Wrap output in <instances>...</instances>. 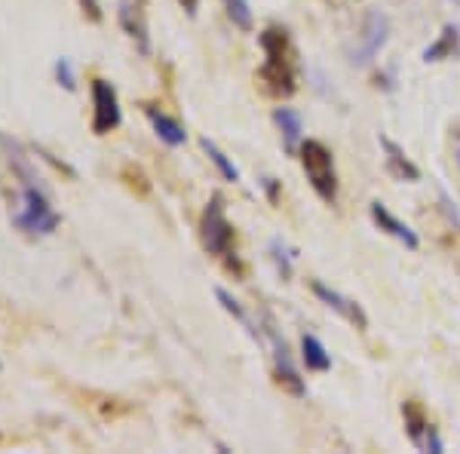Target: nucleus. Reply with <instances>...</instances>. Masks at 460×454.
Listing matches in <instances>:
<instances>
[{
    "instance_id": "obj_1",
    "label": "nucleus",
    "mask_w": 460,
    "mask_h": 454,
    "mask_svg": "<svg viewBox=\"0 0 460 454\" xmlns=\"http://www.w3.org/2000/svg\"><path fill=\"white\" fill-rule=\"evenodd\" d=\"M258 43L264 49V65L255 74V86L273 102L292 99L298 93V74H295V49L288 31L279 25H267L258 34Z\"/></svg>"
},
{
    "instance_id": "obj_2",
    "label": "nucleus",
    "mask_w": 460,
    "mask_h": 454,
    "mask_svg": "<svg viewBox=\"0 0 460 454\" xmlns=\"http://www.w3.org/2000/svg\"><path fill=\"white\" fill-rule=\"evenodd\" d=\"M298 160H301V169H304V175H307L310 188L316 191V197L323 200V203L335 206L338 169H335V157H332L329 147L316 138H307V141H301V147H298Z\"/></svg>"
},
{
    "instance_id": "obj_3",
    "label": "nucleus",
    "mask_w": 460,
    "mask_h": 454,
    "mask_svg": "<svg viewBox=\"0 0 460 454\" xmlns=\"http://www.w3.org/2000/svg\"><path fill=\"white\" fill-rule=\"evenodd\" d=\"M13 225L31 236H49L62 225V215L49 206L47 193L37 188V182H22V209L13 215Z\"/></svg>"
},
{
    "instance_id": "obj_4",
    "label": "nucleus",
    "mask_w": 460,
    "mask_h": 454,
    "mask_svg": "<svg viewBox=\"0 0 460 454\" xmlns=\"http://www.w3.org/2000/svg\"><path fill=\"white\" fill-rule=\"evenodd\" d=\"M199 240H203V249L215 258L236 252V234L225 215V197L221 193H212V200L206 203L203 218H199Z\"/></svg>"
},
{
    "instance_id": "obj_5",
    "label": "nucleus",
    "mask_w": 460,
    "mask_h": 454,
    "mask_svg": "<svg viewBox=\"0 0 460 454\" xmlns=\"http://www.w3.org/2000/svg\"><path fill=\"white\" fill-rule=\"evenodd\" d=\"M264 332H267V341H270V347H273V381H277V387H283V393H288V396H298V399L307 396V384H304L301 371L295 369L286 341L273 332V325H267Z\"/></svg>"
},
{
    "instance_id": "obj_6",
    "label": "nucleus",
    "mask_w": 460,
    "mask_h": 454,
    "mask_svg": "<svg viewBox=\"0 0 460 454\" xmlns=\"http://www.w3.org/2000/svg\"><path fill=\"white\" fill-rule=\"evenodd\" d=\"M93 132L95 136H108L120 126L123 114H120V99H117V89L108 84V80H93Z\"/></svg>"
},
{
    "instance_id": "obj_7",
    "label": "nucleus",
    "mask_w": 460,
    "mask_h": 454,
    "mask_svg": "<svg viewBox=\"0 0 460 454\" xmlns=\"http://www.w3.org/2000/svg\"><path fill=\"white\" fill-rule=\"evenodd\" d=\"M310 292H314V295H316L319 301H323L329 310H335V314H338L341 319H347V323H350L356 332H366V329H368V316H366V310H362L359 304L353 301V298L341 295L338 289L325 286L323 280H310Z\"/></svg>"
},
{
    "instance_id": "obj_8",
    "label": "nucleus",
    "mask_w": 460,
    "mask_h": 454,
    "mask_svg": "<svg viewBox=\"0 0 460 454\" xmlns=\"http://www.w3.org/2000/svg\"><path fill=\"white\" fill-rule=\"evenodd\" d=\"M390 37V19L384 16L381 10H372L366 16V25H362V43L359 49L353 53V62H372V58L381 53L384 43H387Z\"/></svg>"
},
{
    "instance_id": "obj_9",
    "label": "nucleus",
    "mask_w": 460,
    "mask_h": 454,
    "mask_svg": "<svg viewBox=\"0 0 460 454\" xmlns=\"http://www.w3.org/2000/svg\"><path fill=\"white\" fill-rule=\"evenodd\" d=\"M368 212H372V221H375V225L381 227L387 236H393V240H399V243L405 245V249H411V252H418V249H420V236L414 234V230L408 227L405 221H399L396 215H393V212L387 209V206L381 203V200H375V203L368 206Z\"/></svg>"
},
{
    "instance_id": "obj_10",
    "label": "nucleus",
    "mask_w": 460,
    "mask_h": 454,
    "mask_svg": "<svg viewBox=\"0 0 460 454\" xmlns=\"http://www.w3.org/2000/svg\"><path fill=\"white\" fill-rule=\"evenodd\" d=\"M377 141H381V147H384V157H387V173L393 178H399V182H411V184L420 182V169L414 166V160L408 157L396 141H393L390 136H381Z\"/></svg>"
},
{
    "instance_id": "obj_11",
    "label": "nucleus",
    "mask_w": 460,
    "mask_h": 454,
    "mask_svg": "<svg viewBox=\"0 0 460 454\" xmlns=\"http://www.w3.org/2000/svg\"><path fill=\"white\" fill-rule=\"evenodd\" d=\"M273 123H277L279 136H283V147L288 154H298L304 138V120L295 108H273Z\"/></svg>"
},
{
    "instance_id": "obj_12",
    "label": "nucleus",
    "mask_w": 460,
    "mask_h": 454,
    "mask_svg": "<svg viewBox=\"0 0 460 454\" xmlns=\"http://www.w3.org/2000/svg\"><path fill=\"white\" fill-rule=\"evenodd\" d=\"M117 16H120L123 31L138 43V49H142L145 56L151 53V40H147V22H145L142 6H138V4H129V0H123V4H120V13H117Z\"/></svg>"
},
{
    "instance_id": "obj_13",
    "label": "nucleus",
    "mask_w": 460,
    "mask_h": 454,
    "mask_svg": "<svg viewBox=\"0 0 460 454\" xmlns=\"http://www.w3.org/2000/svg\"><path fill=\"white\" fill-rule=\"evenodd\" d=\"M145 108V117L151 120L154 132L160 136V141H166L169 147H181L184 141H188V132H184V126L172 120L169 114H163V111H157L154 105H142Z\"/></svg>"
},
{
    "instance_id": "obj_14",
    "label": "nucleus",
    "mask_w": 460,
    "mask_h": 454,
    "mask_svg": "<svg viewBox=\"0 0 460 454\" xmlns=\"http://www.w3.org/2000/svg\"><path fill=\"white\" fill-rule=\"evenodd\" d=\"M460 53V31L457 25H445L439 37L424 49V62L427 65H436V62H445V58H455Z\"/></svg>"
},
{
    "instance_id": "obj_15",
    "label": "nucleus",
    "mask_w": 460,
    "mask_h": 454,
    "mask_svg": "<svg viewBox=\"0 0 460 454\" xmlns=\"http://www.w3.org/2000/svg\"><path fill=\"white\" fill-rule=\"evenodd\" d=\"M402 421H405V433L411 439L418 449H424V439H427V430H429V421H427V412L418 399H405L402 402Z\"/></svg>"
},
{
    "instance_id": "obj_16",
    "label": "nucleus",
    "mask_w": 460,
    "mask_h": 454,
    "mask_svg": "<svg viewBox=\"0 0 460 454\" xmlns=\"http://www.w3.org/2000/svg\"><path fill=\"white\" fill-rule=\"evenodd\" d=\"M215 298H218V304H221V307H225L227 314L234 316L236 323H240L243 329L249 332V338H252V341H258V344H264V329H258V325L252 323V316L246 314V310H243V304L236 301V298L227 292V289H221V286H218V289H215Z\"/></svg>"
},
{
    "instance_id": "obj_17",
    "label": "nucleus",
    "mask_w": 460,
    "mask_h": 454,
    "mask_svg": "<svg viewBox=\"0 0 460 454\" xmlns=\"http://www.w3.org/2000/svg\"><path fill=\"white\" fill-rule=\"evenodd\" d=\"M301 362L307 366V371H329L332 369V356L323 347V341L314 334H304L301 338Z\"/></svg>"
},
{
    "instance_id": "obj_18",
    "label": "nucleus",
    "mask_w": 460,
    "mask_h": 454,
    "mask_svg": "<svg viewBox=\"0 0 460 454\" xmlns=\"http://www.w3.org/2000/svg\"><path fill=\"white\" fill-rule=\"evenodd\" d=\"M199 147H203V151L209 154V160L215 163V169H218V173H221V178H225V182H240V169H236L234 163L227 160V154L221 151V147L215 145L212 138H199Z\"/></svg>"
},
{
    "instance_id": "obj_19",
    "label": "nucleus",
    "mask_w": 460,
    "mask_h": 454,
    "mask_svg": "<svg viewBox=\"0 0 460 454\" xmlns=\"http://www.w3.org/2000/svg\"><path fill=\"white\" fill-rule=\"evenodd\" d=\"M120 178H123L126 188L136 193V197H147V193H151V182H147L145 169L136 166V163H126V166L120 169Z\"/></svg>"
},
{
    "instance_id": "obj_20",
    "label": "nucleus",
    "mask_w": 460,
    "mask_h": 454,
    "mask_svg": "<svg viewBox=\"0 0 460 454\" xmlns=\"http://www.w3.org/2000/svg\"><path fill=\"white\" fill-rule=\"evenodd\" d=\"M221 4H225L230 22H234V25L240 28V31H252V28H255V19H252L249 0H221Z\"/></svg>"
},
{
    "instance_id": "obj_21",
    "label": "nucleus",
    "mask_w": 460,
    "mask_h": 454,
    "mask_svg": "<svg viewBox=\"0 0 460 454\" xmlns=\"http://www.w3.org/2000/svg\"><path fill=\"white\" fill-rule=\"evenodd\" d=\"M270 258H273V264H277V271L283 273V280L292 277V255H288V245L279 240H270Z\"/></svg>"
},
{
    "instance_id": "obj_22",
    "label": "nucleus",
    "mask_w": 460,
    "mask_h": 454,
    "mask_svg": "<svg viewBox=\"0 0 460 454\" xmlns=\"http://www.w3.org/2000/svg\"><path fill=\"white\" fill-rule=\"evenodd\" d=\"M56 80H58V86L68 89V93L77 89V77H74L71 58H58V62H56Z\"/></svg>"
},
{
    "instance_id": "obj_23",
    "label": "nucleus",
    "mask_w": 460,
    "mask_h": 454,
    "mask_svg": "<svg viewBox=\"0 0 460 454\" xmlns=\"http://www.w3.org/2000/svg\"><path fill=\"white\" fill-rule=\"evenodd\" d=\"M34 154H37V157H43V160H47L49 166H56L58 173H65V175H68V178H77V173H74V169L68 166V163H65V160H58L56 154H49L47 147H40V145H37V147H34Z\"/></svg>"
},
{
    "instance_id": "obj_24",
    "label": "nucleus",
    "mask_w": 460,
    "mask_h": 454,
    "mask_svg": "<svg viewBox=\"0 0 460 454\" xmlns=\"http://www.w3.org/2000/svg\"><path fill=\"white\" fill-rule=\"evenodd\" d=\"M439 203H442V212L448 215L451 225H455V227L460 230V212H457V206L451 203V197H448V193H445V191H439Z\"/></svg>"
},
{
    "instance_id": "obj_25",
    "label": "nucleus",
    "mask_w": 460,
    "mask_h": 454,
    "mask_svg": "<svg viewBox=\"0 0 460 454\" xmlns=\"http://www.w3.org/2000/svg\"><path fill=\"white\" fill-rule=\"evenodd\" d=\"M424 449L427 451H433V454H442L445 451V442H442V436H439V430L429 423V430H427V439H424Z\"/></svg>"
},
{
    "instance_id": "obj_26",
    "label": "nucleus",
    "mask_w": 460,
    "mask_h": 454,
    "mask_svg": "<svg viewBox=\"0 0 460 454\" xmlns=\"http://www.w3.org/2000/svg\"><path fill=\"white\" fill-rule=\"evenodd\" d=\"M261 188L267 193V200H270L273 206L279 203V197H283V184L277 182V178H261Z\"/></svg>"
},
{
    "instance_id": "obj_27",
    "label": "nucleus",
    "mask_w": 460,
    "mask_h": 454,
    "mask_svg": "<svg viewBox=\"0 0 460 454\" xmlns=\"http://www.w3.org/2000/svg\"><path fill=\"white\" fill-rule=\"evenodd\" d=\"M77 4H80V10H84V16H86L89 22H95V25H99V22L105 19V16H102L99 0H77Z\"/></svg>"
},
{
    "instance_id": "obj_28",
    "label": "nucleus",
    "mask_w": 460,
    "mask_h": 454,
    "mask_svg": "<svg viewBox=\"0 0 460 454\" xmlns=\"http://www.w3.org/2000/svg\"><path fill=\"white\" fill-rule=\"evenodd\" d=\"M178 4L184 6V13H188V16H197V6H199V0H178Z\"/></svg>"
},
{
    "instance_id": "obj_29",
    "label": "nucleus",
    "mask_w": 460,
    "mask_h": 454,
    "mask_svg": "<svg viewBox=\"0 0 460 454\" xmlns=\"http://www.w3.org/2000/svg\"><path fill=\"white\" fill-rule=\"evenodd\" d=\"M457 166H460V145H457Z\"/></svg>"
},
{
    "instance_id": "obj_30",
    "label": "nucleus",
    "mask_w": 460,
    "mask_h": 454,
    "mask_svg": "<svg viewBox=\"0 0 460 454\" xmlns=\"http://www.w3.org/2000/svg\"><path fill=\"white\" fill-rule=\"evenodd\" d=\"M448 4H455V6H460V0H448Z\"/></svg>"
},
{
    "instance_id": "obj_31",
    "label": "nucleus",
    "mask_w": 460,
    "mask_h": 454,
    "mask_svg": "<svg viewBox=\"0 0 460 454\" xmlns=\"http://www.w3.org/2000/svg\"><path fill=\"white\" fill-rule=\"evenodd\" d=\"M325 4H338V0H325Z\"/></svg>"
}]
</instances>
